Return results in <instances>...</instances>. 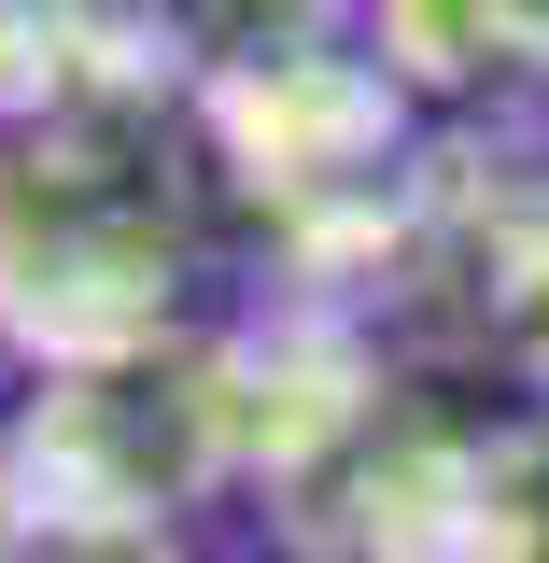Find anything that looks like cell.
I'll return each instance as SVG.
<instances>
[{"instance_id":"6da1fadb","label":"cell","mask_w":549,"mask_h":563,"mask_svg":"<svg viewBox=\"0 0 549 563\" xmlns=\"http://www.w3.org/2000/svg\"><path fill=\"white\" fill-rule=\"evenodd\" d=\"M0 563H184L155 507H0Z\"/></svg>"},{"instance_id":"7a4b0ae2","label":"cell","mask_w":549,"mask_h":563,"mask_svg":"<svg viewBox=\"0 0 549 563\" xmlns=\"http://www.w3.org/2000/svg\"><path fill=\"white\" fill-rule=\"evenodd\" d=\"M57 99V0H0V128Z\"/></svg>"}]
</instances>
